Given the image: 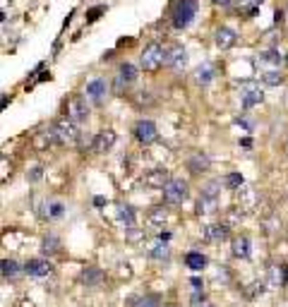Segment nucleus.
Returning <instances> with one entry per match:
<instances>
[{
	"instance_id": "obj_8",
	"label": "nucleus",
	"mask_w": 288,
	"mask_h": 307,
	"mask_svg": "<svg viewBox=\"0 0 288 307\" xmlns=\"http://www.w3.org/2000/svg\"><path fill=\"white\" fill-rule=\"evenodd\" d=\"M106 96H108V84H106V80L96 77V80H91L89 84H87V99H89L91 103L101 106V103L106 101Z\"/></svg>"
},
{
	"instance_id": "obj_30",
	"label": "nucleus",
	"mask_w": 288,
	"mask_h": 307,
	"mask_svg": "<svg viewBox=\"0 0 288 307\" xmlns=\"http://www.w3.org/2000/svg\"><path fill=\"white\" fill-rule=\"evenodd\" d=\"M226 187H231V190H235V187H240L243 185V175L240 173H231V175H226Z\"/></svg>"
},
{
	"instance_id": "obj_25",
	"label": "nucleus",
	"mask_w": 288,
	"mask_h": 307,
	"mask_svg": "<svg viewBox=\"0 0 288 307\" xmlns=\"http://www.w3.org/2000/svg\"><path fill=\"white\" fill-rule=\"evenodd\" d=\"M19 274V264L12 262V259H3V276L5 279H15Z\"/></svg>"
},
{
	"instance_id": "obj_6",
	"label": "nucleus",
	"mask_w": 288,
	"mask_h": 307,
	"mask_svg": "<svg viewBox=\"0 0 288 307\" xmlns=\"http://www.w3.org/2000/svg\"><path fill=\"white\" fill-rule=\"evenodd\" d=\"M156 137H159V130H156L152 120H139L135 125V139L139 144H154Z\"/></svg>"
},
{
	"instance_id": "obj_40",
	"label": "nucleus",
	"mask_w": 288,
	"mask_h": 307,
	"mask_svg": "<svg viewBox=\"0 0 288 307\" xmlns=\"http://www.w3.org/2000/svg\"><path fill=\"white\" fill-rule=\"evenodd\" d=\"M204 307H214V305H204Z\"/></svg>"
},
{
	"instance_id": "obj_4",
	"label": "nucleus",
	"mask_w": 288,
	"mask_h": 307,
	"mask_svg": "<svg viewBox=\"0 0 288 307\" xmlns=\"http://www.w3.org/2000/svg\"><path fill=\"white\" fill-rule=\"evenodd\" d=\"M53 135L58 144H75L80 139V132H77V125L72 123L70 118H63L53 125Z\"/></svg>"
},
{
	"instance_id": "obj_39",
	"label": "nucleus",
	"mask_w": 288,
	"mask_h": 307,
	"mask_svg": "<svg viewBox=\"0 0 288 307\" xmlns=\"http://www.w3.org/2000/svg\"><path fill=\"white\" fill-rule=\"evenodd\" d=\"M166 307H180V305H175V302H171V305H166Z\"/></svg>"
},
{
	"instance_id": "obj_24",
	"label": "nucleus",
	"mask_w": 288,
	"mask_h": 307,
	"mask_svg": "<svg viewBox=\"0 0 288 307\" xmlns=\"http://www.w3.org/2000/svg\"><path fill=\"white\" fill-rule=\"evenodd\" d=\"M166 218H168V214H166V209H161V207H154L152 211H149V221H152L154 226H163Z\"/></svg>"
},
{
	"instance_id": "obj_1",
	"label": "nucleus",
	"mask_w": 288,
	"mask_h": 307,
	"mask_svg": "<svg viewBox=\"0 0 288 307\" xmlns=\"http://www.w3.org/2000/svg\"><path fill=\"white\" fill-rule=\"evenodd\" d=\"M219 187H221L219 180H211L202 187V195H199V199H197V214H211V211H216V204H219Z\"/></svg>"
},
{
	"instance_id": "obj_13",
	"label": "nucleus",
	"mask_w": 288,
	"mask_h": 307,
	"mask_svg": "<svg viewBox=\"0 0 288 307\" xmlns=\"http://www.w3.org/2000/svg\"><path fill=\"white\" fill-rule=\"evenodd\" d=\"M168 180H171V178H168V171H161V168L149 171L147 175H144V182H147V185H152V187H161V190L168 185Z\"/></svg>"
},
{
	"instance_id": "obj_11",
	"label": "nucleus",
	"mask_w": 288,
	"mask_h": 307,
	"mask_svg": "<svg viewBox=\"0 0 288 307\" xmlns=\"http://www.w3.org/2000/svg\"><path fill=\"white\" fill-rule=\"evenodd\" d=\"M24 271H27L29 276L44 279V276H48V274L53 271V264L48 262V259H29V262L24 264Z\"/></svg>"
},
{
	"instance_id": "obj_38",
	"label": "nucleus",
	"mask_w": 288,
	"mask_h": 307,
	"mask_svg": "<svg viewBox=\"0 0 288 307\" xmlns=\"http://www.w3.org/2000/svg\"><path fill=\"white\" fill-rule=\"evenodd\" d=\"M247 3H252V5H262L264 0H247Z\"/></svg>"
},
{
	"instance_id": "obj_3",
	"label": "nucleus",
	"mask_w": 288,
	"mask_h": 307,
	"mask_svg": "<svg viewBox=\"0 0 288 307\" xmlns=\"http://www.w3.org/2000/svg\"><path fill=\"white\" fill-rule=\"evenodd\" d=\"M163 58H166V48H161V44H149L142 51V58H139V67L147 70V72H154L163 65Z\"/></svg>"
},
{
	"instance_id": "obj_14",
	"label": "nucleus",
	"mask_w": 288,
	"mask_h": 307,
	"mask_svg": "<svg viewBox=\"0 0 288 307\" xmlns=\"http://www.w3.org/2000/svg\"><path fill=\"white\" fill-rule=\"evenodd\" d=\"M235 31L228 27H221L219 31H216V46L221 48V51H226V48H231V46H235Z\"/></svg>"
},
{
	"instance_id": "obj_34",
	"label": "nucleus",
	"mask_w": 288,
	"mask_h": 307,
	"mask_svg": "<svg viewBox=\"0 0 288 307\" xmlns=\"http://www.w3.org/2000/svg\"><path fill=\"white\" fill-rule=\"evenodd\" d=\"M101 12H103V8H94V10H89V12H87V22H94V19L99 17Z\"/></svg>"
},
{
	"instance_id": "obj_15",
	"label": "nucleus",
	"mask_w": 288,
	"mask_h": 307,
	"mask_svg": "<svg viewBox=\"0 0 288 307\" xmlns=\"http://www.w3.org/2000/svg\"><path fill=\"white\" fill-rule=\"evenodd\" d=\"M135 80H137V67L130 63H123L120 70H118V91L123 89V82L130 84V82H135Z\"/></svg>"
},
{
	"instance_id": "obj_16",
	"label": "nucleus",
	"mask_w": 288,
	"mask_h": 307,
	"mask_svg": "<svg viewBox=\"0 0 288 307\" xmlns=\"http://www.w3.org/2000/svg\"><path fill=\"white\" fill-rule=\"evenodd\" d=\"M202 235L207 238V240H226V235H228V226L224 223H211L202 231Z\"/></svg>"
},
{
	"instance_id": "obj_5",
	"label": "nucleus",
	"mask_w": 288,
	"mask_h": 307,
	"mask_svg": "<svg viewBox=\"0 0 288 307\" xmlns=\"http://www.w3.org/2000/svg\"><path fill=\"white\" fill-rule=\"evenodd\" d=\"M188 182L183 180V178H171L168 185L163 187V199L168 202V204H183L185 199H188Z\"/></svg>"
},
{
	"instance_id": "obj_21",
	"label": "nucleus",
	"mask_w": 288,
	"mask_h": 307,
	"mask_svg": "<svg viewBox=\"0 0 288 307\" xmlns=\"http://www.w3.org/2000/svg\"><path fill=\"white\" fill-rule=\"evenodd\" d=\"M209 168V156L207 154H192L190 159V171L192 173H202Z\"/></svg>"
},
{
	"instance_id": "obj_26",
	"label": "nucleus",
	"mask_w": 288,
	"mask_h": 307,
	"mask_svg": "<svg viewBox=\"0 0 288 307\" xmlns=\"http://www.w3.org/2000/svg\"><path fill=\"white\" fill-rule=\"evenodd\" d=\"M132 305H137V307H159L161 305V298H159V295H144V298H139V300H132Z\"/></svg>"
},
{
	"instance_id": "obj_2",
	"label": "nucleus",
	"mask_w": 288,
	"mask_h": 307,
	"mask_svg": "<svg viewBox=\"0 0 288 307\" xmlns=\"http://www.w3.org/2000/svg\"><path fill=\"white\" fill-rule=\"evenodd\" d=\"M197 15V0H178V5L173 10V27L185 29Z\"/></svg>"
},
{
	"instance_id": "obj_9",
	"label": "nucleus",
	"mask_w": 288,
	"mask_h": 307,
	"mask_svg": "<svg viewBox=\"0 0 288 307\" xmlns=\"http://www.w3.org/2000/svg\"><path fill=\"white\" fill-rule=\"evenodd\" d=\"M67 118H70L72 123H84L89 118V106H87V101L82 99V96L70 99V103H67Z\"/></svg>"
},
{
	"instance_id": "obj_29",
	"label": "nucleus",
	"mask_w": 288,
	"mask_h": 307,
	"mask_svg": "<svg viewBox=\"0 0 288 307\" xmlns=\"http://www.w3.org/2000/svg\"><path fill=\"white\" fill-rule=\"evenodd\" d=\"M120 221H123V223H125V226H135V211H132V209L130 207H123L120 209Z\"/></svg>"
},
{
	"instance_id": "obj_33",
	"label": "nucleus",
	"mask_w": 288,
	"mask_h": 307,
	"mask_svg": "<svg viewBox=\"0 0 288 307\" xmlns=\"http://www.w3.org/2000/svg\"><path fill=\"white\" fill-rule=\"evenodd\" d=\"M190 302H192V305H197V307H202V305H204V293H202V290H195V293H192V298H190Z\"/></svg>"
},
{
	"instance_id": "obj_23",
	"label": "nucleus",
	"mask_w": 288,
	"mask_h": 307,
	"mask_svg": "<svg viewBox=\"0 0 288 307\" xmlns=\"http://www.w3.org/2000/svg\"><path fill=\"white\" fill-rule=\"evenodd\" d=\"M58 250H60V240H58L55 235L44 238V243H41V252H44V254H55Z\"/></svg>"
},
{
	"instance_id": "obj_27",
	"label": "nucleus",
	"mask_w": 288,
	"mask_h": 307,
	"mask_svg": "<svg viewBox=\"0 0 288 307\" xmlns=\"http://www.w3.org/2000/svg\"><path fill=\"white\" fill-rule=\"evenodd\" d=\"M264 84H269V87H276V84H281L283 82V77H281V72H274V70H269V72H262L260 77Z\"/></svg>"
},
{
	"instance_id": "obj_10",
	"label": "nucleus",
	"mask_w": 288,
	"mask_h": 307,
	"mask_svg": "<svg viewBox=\"0 0 288 307\" xmlns=\"http://www.w3.org/2000/svg\"><path fill=\"white\" fill-rule=\"evenodd\" d=\"M185 63H188V53H185L183 46H168V48H166L163 65H168L173 70H180V67H185Z\"/></svg>"
},
{
	"instance_id": "obj_32",
	"label": "nucleus",
	"mask_w": 288,
	"mask_h": 307,
	"mask_svg": "<svg viewBox=\"0 0 288 307\" xmlns=\"http://www.w3.org/2000/svg\"><path fill=\"white\" fill-rule=\"evenodd\" d=\"M276 269H279V266L271 269V281H274V283H283V281H286V269H283V266H281V271H276Z\"/></svg>"
},
{
	"instance_id": "obj_37",
	"label": "nucleus",
	"mask_w": 288,
	"mask_h": 307,
	"mask_svg": "<svg viewBox=\"0 0 288 307\" xmlns=\"http://www.w3.org/2000/svg\"><path fill=\"white\" fill-rule=\"evenodd\" d=\"M214 3H216V5H224V8H226V5H231V0H214Z\"/></svg>"
},
{
	"instance_id": "obj_12",
	"label": "nucleus",
	"mask_w": 288,
	"mask_h": 307,
	"mask_svg": "<svg viewBox=\"0 0 288 307\" xmlns=\"http://www.w3.org/2000/svg\"><path fill=\"white\" fill-rule=\"evenodd\" d=\"M113 144H116V132L113 130H101L99 135H96V139H94V151L106 154Z\"/></svg>"
},
{
	"instance_id": "obj_18",
	"label": "nucleus",
	"mask_w": 288,
	"mask_h": 307,
	"mask_svg": "<svg viewBox=\"0 0 288 307\" xmlns=\"http://www.w3.org/2000/svg\"><path fill=\"white\" fill-rule=\"evenodd\" d=\"M211 80H214V67H211L209 63H204L202 67L195 70V82H197L199 87H207Z\"/></svg>"
},
{
	"instance_id": "obj_28",
	"label": "nucleus",
	"mask_w": 288,
	"mask_h": 307,
	"mask_svg": "<svg viewBox=\"0 0 288 307\" xmlns=\"http://www.w3.org/2000/svg\"><path fill=\"white\" fill-rule=\"evenodd\" d=\"M46 209H48V214H46L48 218H60L63 216V211H65V207L60 204V202H51Z\"/></svg>"
},
{
	"instance_id": "obj_41",
	"label": "nucleus",
	"mask_w": 288,
	"mask_h": 307,
	"mask_svg": "<svg viewBox=\"0 0 288 307\" xmlns=\"http://www.w3.org/2000/svg\"><path fill=\"white\" fill-rule=\"evenodd\" d=\"M286 63H288V55H286Z\"/></svg>"
},
{
	"instance_id": "obj_35",
	"label": "nucleus",
	"mask_w": 288,
	"mask_h": 307,
	"mask_svg": "<svg viewBox=\"0 0 288 307\" xmlns=\"http://www.w3.org/2000/svg\"><path fill=\"white\" fill-rule=\"evenodd\" d=\"M29 180L34 182V180H39V178H41V168H34V171H31V175H27Z\"/></svg>"
},
{
	"instance_id": "obj_36",
	"label": "nucleus",
	"mask_w": 288,
	"mask_h": 307,
	"mask_svg": "<svg viewBox=\"0 0 288 307\" xmlns=\"http://www.w3.org/2000/svg\"><path fill=\"white\" fill-rule=\"evenodd\" d=\"M190 286H192L195 290H202V281H199V279H190Z\"/></svg>"
},
{
	"instance_id": "obj_20",
	"label": "nucleus",
	"mask_w": 288,
	"mask_h": 307,
	"mask_svg": "<svg viewBox=\"0 0 288 307\" xmlns=\"http://www.w3.org/2000/svg\"><path fill=\"white\" fill-rule=\"evenodd\" d=\"M168 245H166V240H161V238H156L154 240V245L149 247V257H154V259H168Z\"/></svg>"
},
{
	"instance_id": "obj_22",
	"label": "nucleus",
	"mask_w": 288,
	"mask_h": 307,
	"mask_svg": "<svg viewBox=\"0 0 288 307\" xmlns=\"http://www.w3.org/2000/svg\"><path fill=\"white\" fill-rule=\"evenodd\" d=\"M101 279H103V274L99 269H94V266H89V269H84L80 274V281L87 283V286H96V283H101Z\"/></svg>"
},
{
	"instance_id": "obj_31",
	"label": "nucleus",
	"mask_w": 288,
	"mask_h": 307,
	"mask_svg": "<svg viewBox=\"0 0 288 307\" xmlns=\"http://www.w3.org/2000/svg\"><path fill=\"white\" fill-rule=\"evenodd\" d=\"M260 60H264V63H271V65H279L281 63V55L276 53V51H267V53L260 55Z\"/></svg>"
},
{
	"instance_id": "obj_19",
	"label": "nucleus",
	"mask_w": 288,
	"mask_h": 307,
	"mask_svg": "<svg viewBox=\"0 0 288 307\" xmlns=\"http://www.w3.org/2000/svg\"><path fill=\"white\" fill-rule=\"evenodd\" d=\"M185 264H188V269H192V271H202L207 266V257L202 252H188L185 254Z\"/></svg>"
},
{
	"instance_id": "obj_17",
	"label": "nucleus",
	"mask_w": 288,
	"mask_h": 307,
	"mask_svg": "<svg viewBox=\"0 0 288 307\" xmlns=\"http://www.w3.org/2000/svg\"><path fill=\"white\" fill-rule=\"evenodd\" d=\"M250 240L245 238V235H240V238H235L233 240V257H238V259H247L250 257Z\"/></svg>"
},
{
	"instance_id": "obj_7",
	"label": "nucleus",
	"mask_w": 288,
	"mask_h": 307,
	"mask_svg": "<svg viewBox=\"0 0 288 307\" xmlns=\"http://www.w3.org/2000/svg\"><path fill=\"white\" fill-rule=\"evenodd\" d=\"M264 101V94H262L260 84H255V82H245L243 84V94H240V103H243V108H252V106H257Z\"/></svg>"
}]
</instances>
